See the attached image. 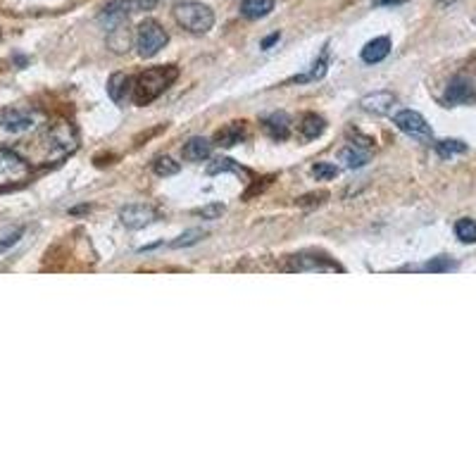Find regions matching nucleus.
<instances>
[{
  "label": "nucleus",
  "mask_w": 476,
  "mask_h": 476,
  "mask_svg": "<svg viewBox=\"0 0 476 476\" xmlns=\"http://www.w3.org/2000/svg\"><path fill=\"white\" fill-rule=\"evenodd\" d=\"M174 19L181 29L191 31V34L200 36L207 34L214 24V12L203 3H195V0H186V3L174 5Z\"/></svg>",
  "instance_id": "20e7f679"
},
{
  "label": "nucleus",
  "mask_w": 476,
  "mask_h": 476,
  "mask_svg": "<svg viewBox=\"0 0 476 476\" xmlns=\"http://www.w3.org/2000/svg\"><path fill=\"white\" fill-rule=\"evenodd\" d=\"M274 10V0H243L240 3V15L245 19H262Z\"/></svg>",
  "instance_id": "dca6fc26"
},
{
  "label": "nucleus",
  "mask_w": 476,
  "mask_h": 476,
  "mask_svg": "<svg viewBox=\"0 0 476 476\" xmlns=\"http://www.w3.org/2000/svg\"><path fill=\"white\" fill-rule=\"evenodd\" d=\"M22 236H24V226H8V229H0V252H5V250H10L12 245H17Z\"/></svg>",
  "instance_id": "5701e85b"
},
{
  "label": "nucleus",
  "mask_w": 476,
  "mask_h": 476,
  "mask_svg": "<svg viewBox=\"0 0 476 476\" xmlns=\"http://www.w3.org/2000/svg\"><path fill=\"white\" fill-rule=\"evenodd\" d=\"M158 3L160 0H124L127 12H146V10H153Z\"/></svg>",
  "instance_id": "7c9ffc66"
},
{
  "label": "nucleus",
  "mask_w": 476,
  "mask_h": 476,
  "mask_svg": "<svg viewBox=\"0 0 476 476\" xmlns=\"http://www.w3.org/2000/svg\"><path fill=\"white\" fill-rule=\"evenodd\" d=\"M167 41H169L167 31L162 29L155 19H146V22L139 24V31H136V48H139L141 57H155L167 45Z\"/></svg>",
  "instance_id": "423d86ee"
},
{
  "label": "nucleus",
  "mask_w": 476,
  "mask_h": 476,
  "mask_svg": "<svg viewBox=\"0 0 476 476\" xmlns=\"http://www.w3.org/2000/svg\"><path fill=\"white\" fill-rule=\"evenodd\" d=\"M120 219H122V224L127 226V229L136 231V229L148 226L150 221L158 219V212H155L153 207H148V205H127V207H122V210H120Z\"/></svg>",
  "instance_id": "1a4fd4ad"
},
{
  "label": "nucleus",
  "mask_w": 476,
  "mask_h": 476,
  "mask_svg": "<svg viewBox=\"0 0 476 476\" xmlns=\"http://www.w3.org/2000/svg\"><path fill=\"white\" fill-rule=\"evenodd\" d=\"M291 272H343L341 265L331 262L329 257L317 255V252H300L289 257Z\"/></svg>",
  "instance_id": "6e6552de"
},
{
  "label": "nucleus",
  "mask_w": 476,
  "mask_h": 476,
  "mask_svg": "<svg viewBox=\"0 0 476 476\" xmlns=\"http://www.w3.org/2000/svg\"><path fill=\"white\" fill-rule=\"evenodd\" d=\"M455 265L453 260H448V257H434L431 262H426L424 265V269L426 272H450V269H455Z\"/></svg>",
  "instance_id": "c85d7f7f"
},
{
  "label": "nucleus",
  "mask_w": 476,
  "mask_h": 476,
  "mask_svg": "<svg viewBox=\"0 0 476 476\" xmlns=\"http://www.w3.org/2000/svg\"><path fill=\"white\" fill-rule=\"evenodd\" d=\"M153 169H155V174H158V177H174V174H179L181 165H179V162H174L172 158H158V160H155Z\"/></svg>",
  "instance_id": "a878e982"
},
{
  "label": "nucleus",
  "mask_w": 476,
  "mask_h": 476,
  "mask_svg": "<svg viewBox=\"0 0 476 476\" xmlns=\"http://www.w3.org/2000/svg\"><path fill=\"white\" fill-rule=\"evenodd\" d=\"M108 43L115 53H124V50H129V45H132V31H129L127 19L120 24H115L112 29H108Z\"/></svg>",
  "instance_id": "4468645a"
},
{
  "label": "nucleus",
  "mask_w": 476,
  "mask_h": 476,
  "mask_svg": "<svg viewBox=\"0 0 476 476\" xmlns=\"http://www.w3.org/2000/svg\"><path fill=\"white\" fill-rule=\"evenodd\" d=\"M31 177V165L10 148H0V188L19 186Z\"/></svg>",
  "instance_id": "39448f33"
},
{
  "label": "nucleus",
  "mask_w": 476,
  "mask_h": 476,
  "mask_svg": "<svg viewBox=\"0 0 476 476\" xmlns=\"http://www.w3.org/2000/svg\"><path fill=\"white\" fill-rule=\"evenodd\" d=\"M472 98H474V88L467 76H455V79L450 81V86L446 91L448 103H467L472 100Z\"/></svg>",
  "instance_id": "ddd939ff"
},
{
  "label": "nucleus",
  "mask_w": 476,
  "mask_h": 476,
  "mask_svg": "<svg viewBox=\"0 0 476 476\" xmlns=\"http://www.w3.org/2000/svg\"><path fill=\"white\" fill-rule=\"evenodd\" d=\"M245 139V129H243V122H233L229 124V127H224L221 132L217 134V143L224 148H231L236 146V143H240Z\"/></svg>",
  "instance_id": "a211bd4d"
},
{
  "label": "nucleus",
  "mask_w": 476,
  "mask_h": 476,
  "mask_svg": "<svg viewBox=\"0 0 476 476\" xmlns=\"http://www.w3.org/2000/svg\"><path fill=\"white\" fill-rule=\"evenodd\" d=\"M341 160H343L350 169H360V167H364V165H367V162H369V153L353 143V146H348V148H343V150H341Z\"/></svg>",
  "instance_id": "6ab92c4d"
},
{
  "label": "nucleus",
  "mask_w": 476,
  "mask_h": 476,
  "mask_svg": "<svg viewBox=\"0 0 476 476\" xmlns=\"http://www.w3.org/2000/svg\"><path fill=\"white\" fill-rule=\"evenodd\" d=\"M76 148H79L76 129L69 122H53L48 124L45 134L41 136V162L43 165H57Z\"/></svg>",
  "instance_id": "f257e3e1"
},
{
  "label": "nucleus",
  "mask_w": 476,
  "mask_h": 476,
  "mask_svg": "<svg viewBox=\"0 0 476 476\" xmlns=\"http://www.w3.org/2000/svg\"><path fill=\"white\" fill-rule=\"evenodd\" d=\"M224 212H226V207H224V205H221V203H212V205L200 207V210L195 212V214H200V217H203V219H219Z\"/></svg>",
  "instance_id": "c756f323"
},
{
  "label": "nucleus",
  "mask_w": 476,
  "mask_h": 476,
  "mask_svg": "<svg viewBox=\"0 0 476 476\" xmlns=\"http://www.w3.org/2000/svg\"><path fill=\"white\" fill-rule=\"evenodd\" d=\"M329 55H331V45L327 43V45H324V50H322V55H319V60L312 64L310 74L296 76L293 81H315V79H322V76L327 74V69H329Z\"/></svg>",
  "instance_id": "aec40b11"
},
{
  "label": "nucleus",
  "mask_w": 476,
  "mask_h": 476,
  "mask_svg": "<svg viewBox=\"0 0 476 476\" xmlns=\"http://www.w3.org/2000/svg\"><path fill=\"white\" fill-rule=\"evenodd\" d=\"M436 153H439L441 158H450V155L467 153V143H462V141H455V139H446V141H439V143H436Z\"/></svg>",
  "instance_id": "b1692460"
},
{
  "label": "nucleus",
  "mask_w": 476,
  "mask_h": 476,
  "mask_svg": "<svg viewBox=\"0 0 476 476\" xmlns=\"http://www.w3.org/2000/svg\"><path fill=\"white\" fill-rule=\"evenodd\" d=\"M312 174L317 177V181H327V179L338 177V167L331 165V162H317V165L312 167Z\"/></svg>",
  "instance_id": "cd10ccee"
},
{
  "label": "nucleus",
  "mask_w": 476,
  "mask_h": 476,
  "mask_svg": "<svg viewBox=\"0 0 476 476\" xmlns=\"http://www.w3.org/2000/svg\"><path fill=\"white\" fill-rule=\"evenodd\" d=\"M179 76L177 67H153L136 76L134 83V103L136 105H148L155 98L162 95L169 88V83Z\"/></svg>",
  "instance_id": "f03ea898"
},
{
  "label": "nucleus",
  "mask_w": 476,
  "mask_h": 476,
  "mask_svg": "<svg viewBox=\"0 0 476 476\" xmlns=\"http://www.w3.org/2000/svg\"><path fill=\"white\" fill-rule=\"evenodd\" d=\"M262 127H265V132L272 136V139L284 141L286 136H289V132H291V120H289V115H286V112H272V115H267L262 120Z\"/></svg>",
  "instance_id": "9b49d317"
},
{
  "label": "nucleus",
  "mask_w": 476,
  "mask_h": 476,
  "mask_svg": "<svg viewBox=\"0 0 476 476\" xmlns=\"http://www.w3.org/2000/svg\"><path fill=\"white\" fill-rule=\"evenodd\" d=\"M388 53H390V38L388 36H379V38L369 41L362 48V60L367 64H376V62L386 60Z\"/></svg>",
  "instance_id": "f8f14e48"
},
{
  "label": "nucleus",
  "mask_w": 476,
  "mask_h": 476,
  "mask_svg": "<svg viewBox=\"0 0 476 476\" xmlns=\"http://www.w3.org/2000/svg\"><path fill=\"white\" fill-rule=\"evenodd\" d=\"M45 122V115L36 108H8L0 110V136L3 139H19L34 132Z\"/></svg>",
  "instance_id": "7ed1b4c3"
},
{
  "label": "nucleus",
  "mask_w": 476,
  "mask_h": 476,
  "mask_svg": "<svg viewBox=\"0 0 476 476\" xmlns=\"http://www.w3.org/2000/svg\"><path fill=\"white\" fill-rule=\"evenodd\" d=\"M221 172H233V174H243V177H248V169H243L240 165H236L233 160H217L212 162L210 167H207V174H221Z\"/></svg>",
  "instance_id": "393cba45"
},
{
  "label": "nucleus",
  "mask_w": 476,
  "mask_h": 476,
  "mask_svg": "<svg viewBox=\"0 0 476 476\" xmlns=\"http://www.w3.org/2000/svg\"><path fill=\"white\" fill-rule=\"evenodd\" d=\"M200 238H205V231L203 229H188V231L181 233L177 240H172L169 245H172V248H188V245L198 243Z\"/></svg>",
  "instance_id": "bb28decb"
},
{
  "label": "nucleus",
  "mask_w": 476,
  "mask_h": 476,
  "mask_svg": "<svg viewBox=\"0 0 476 476\" xmlns=\"http://www.w3.org/2000/svg\"><path fill=\"white\" fill-rule=\"evenodd\" d=\"M212 155V143L203 139V136H193L191 141H186L184 146V158L191 162H203Z\"/></svg>",
  "instance_id": "2eb2a0df"
},
{
  "label": "nucleus",
  "mask_w": 476,
  "mask_h": 476,
  "mask_svg": "<svg viewBox=\"0 0 476 476\" xmlns=\"http://www.w3.org/2000/svg\"><path fill=\"white\" fill-rule=\"evenodd\" d=\"M395 127L400 129L402 134L412 136V139H419V141H431V127H429V122L424 120L419 112H414V110H400L395 117H393Z\"/></svg>",
  "instance_id": "0eeeda50"
},
{
  "label": "nucleus",
  "mask_w": 476,
  "mask_h": 476,
  "mask_svg": "<svg viewBox=\"0 0 476 476\" xmlns=\"http://www.w3.org/2000/svg\"><path fill=\"white\" fill-rule=\"evenodd\" d=\"M279 38H281V34H279V31H277V34H272V36H267V38H265V43H262V48H265V50H269L272 45L279 41Z\"/></svg>",
  "instance_id": "2f4dec72"
},
{
  "label": "nucleus",
  "mask_w": 476,
  "mask_h": 476,
  "mask_svg": "<svg viewBox=\"0 0 476 476\" xmlns=\"http://www.w3.org/2000/svg\"><path fill=\"white\" fill-rule=\"evenodd\" d=\"M324 129H327V122L319 115H305L303 122H300V134L305 139H317V136L324 134Z\"/></svg>",
  "instance_id": "412c9836"
},
{
  "label": "nucleus",
  "mask_w": 476,
  "mask_h": 476,
  "mask_svg": "<svg viewBox=\"0 0 476 476\" xmlns=\"http://www.w3.org/2000/svg\"><path fill=\"white\" fill-rule=\"evenodd\" d=\"M129 86H132V79H129L127 74H122V71H117L108 81V95L112 98L115 103H124L129 95Z\"/></svg>",
  "instance_id": "f3484780"
},
{
  "label": "nucleus",
  "mask_w": 476,
  "mask_h": 476,
  "mask_svg": "<svg viewBox=\"0 0 476 476\" xmlns=\"http://www.w3.org/2000/svg\"><path fill=\"white\" fill-rule=\"evenodd\" d=\"M395 105V95L388 91H376V93L364 95L360 100V108L371 115H388Z\"/></svg>",
  "instance_id": "9d476101"
},
{
  "label": "nucleus",
  "mask_w": 476,
  "mask_h": 476,
  "mask_svg": "<svg viewBox=\"0 0 476 476\" xmlns=\"http://www.w3.org/2000/svg\"><path fill=\"white\" fill-rule=\"evenodd\" d=\"M376 5H400V3H405V0H374Z\"/></svg>",
  "instance_id": "473e14b6"
},
{
  "label": "nucleus",
  "mask_w": 476,
  "mask_h": 476,
  "mask_svg": "<svg viewBox=\"0 0 476 476\" xmlns=\"http://www.w3.org/2000/svg\"><path fill=\"white\" fill-rule=\"evenodd\" d=\"M455 236H458L462 243H476V219H460L455 224Z\"/></svg>",
  "instance_id": "4be33fe9"
}]
</instances>
